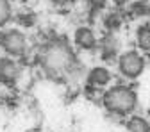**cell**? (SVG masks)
<instances>
[{"label": "cell", "instance_id": "cell-6", "mask_svg": "<svg viewBox=\"0 0 150 132\" xmlns=\"http://www.w3.org/2000/svg\"><path fill=\"white\" fill-rule=\"evenodd\" d=\"M73 43L77 45L79 48L82 50H93V48H97L98 41H97V36L95 32H93L91 27H86V25H81L75 29L73 32Z\"/></svg>", "mask_w": 150, "mask_h": 132}, {"label": "cell", "instance_id": "cell-12", "mask_svg": "<svg viewBox=\"0 0 150 132\" xmlns=\"http://www.w3.org/2000/svg\"><path fill=\"white\" fill-rule=\"evenodd\" d=\"M16 23L22 25L25 29H30L36 25V14L30 13V11H23V13H18L16 14Z\"/></svg>", "mask_w": 150, "mask_h": 132}, {"label": "cell", "instance_id": "cell-8", "mask_svg": "<svg viewBox=\"0 0 150 132\" xmlns=\"http://www.w3.org/2000/svg\"><path fill=\"white\" fill-rule=\"evenodd\" d=\"M120 50V41L115 37V34H107L100 41V52L104 59H115Z\"/></svg>", "mask_w": 150, "mask_h": 132}, {"label": "cell", "instance_id": "cell-14", "mask_svg": "<svg viewBox=\"0 0 150 132\" xmlns=\"http://www.w3.org/2000/svg\"><path fill=\"white\" fill-rule=\"evenodd\" d=\"M132 11H134L136 14H150L148 4H145V2H136V4H132Z\"/></svg>", "mask_w": 150, "mask_h": 132}, {"label": "cell", "instance_id": "cell-15", "mask_svg": "<svg viewBox=\"0 0 150 132\" xmlns=\"http://www.w3.org/2000/svg\"><path fill=\"white\" fill-rule=\"evenodd\" d=\"M88 2H89V6H91L93 13H98V11H102V9L105 7L107 0H88Z\"/></svg>", "mask_w": 150, "mask_h": 132}, {"label": "cell", "instance_id": "cell-5", "mask_svg": "<svg viewBox=\"0 0 150 132\" xmlns=\"http://www.w3.org/2000/svg\"><path fill=\"white\" fill-rule=\"evenodd\" d=\"M22 75V66L13 57H2L0 59V82L6 86H14L16 80Z\"/></svg>", "mask_w": 150, "mask_h": 132}, {"label": "cell", "instance_id": "cell-7", "mask_svg": "<svg viewBox=\"0 0 150 132\" xmlns=\"http://www.w3.org/2000/svg\"><path fill=\"white\" fill-rule=\"evenodd\" d=\"M111 80H112V75L104 66H95V68L88 73V82L93 88H105Z\"/></svg>", "mask_w": 150, "mask_h": 132}, {"label": "cell", "instance_id": "cell-9", "mask_svg": "<svg viewBox=\"0 0 150 132\" xmlns=\"http://www.w3.org/2000/svg\"><path fill=\"white\" fill-rule=\"evenodd\" d=\"M127 130L129 132H150V121L143 116H138V114H132L127 123H125Z\"/></svg>", "mask_w": 150, "mask_h": 132}, {"label": "cell", "instance_id": "cell-13", "mask_svg": "<svg viewBox=\"0 0 150 132\" xmlns=\"http://www.w3.org/2000/svg\"><path fill=\"white\" fill-rule=\"evenodd\" d=\"M104 25L109 32H115L122 27V16L118 13H109L105 18H104Z\"/></svg>", "mask_w": 150, "mask_h": 132}, {"label": "cell", "instance_id": "cell-10", "mask_svg": "<svg viewBox=\"0 0 150 132\" xmlns=\"http://www.w3.org/2000/svg\"><path fill=\"white\" fill-rule=\"evenodd\" d=\"M136 43L143 52L150 54V25H139L136 30Z\"/></svg>", "mask_w": 150, "mask_h": 132}, {"label": "cell", "instance_id": "cell-17", "mask_svg": "<svg viewBox=\"0 0 150 132\" xmlns=\"http://www.w3.org/2000/svg\"><path fill=\"white\" fill-rule=\"evenodd\" d=\"M112 2H115L116 6H123V4H127L129 0H112Z\"/></svg>", "mask_w": 150, "mask_h": 132}, {"label": "cell", "instance_id": "cell-1", "mask_svg": "<svg viewBox=\"0 0 150 132\" xmlns=\"http://www.w3.org/2000/svg\"><path fill=\"white\" fill-rule=\"evenodd\" d=\"M40 64L43 71L52 79L63 77L73 71L75 66V54L68 41L64 40H52L48 41L41 54H40Z\"/></svg>", "mask_w": 150, "mask_h": 132}, {"label": "cell", "instance_id": "cell-4", "mask_svg": "<svg viewBox=\"0 0 150 132\" xmlns=\"http://www.w3.org/2000/svg\"><path fill=\"white\" fill-rule=\"evenodd\" d=\"M118 70L125 79H138L145 71V57L138 50H127L118 57Z\"/></svg>", "mask_w": 150, "mask_h": 132}, {"label": "cell", "instance_id": "cell-16", "mask_svg": "<svg viewBox=\"0 0 150 132\" xmlns=\"http://www.w3.org/2000/svg\"><path fill=\"white\" fill-rule=\"evenodd\" d=\"M52 2L59 4V6H64V4H70V2H75V0H52Z\"/></svg>", "mask_w": 150, "mask_h": 132}, {"label": "cell", "instance_id": "cell-2", "mask_svg": "<svg viewBox=\"0 0 150 132\" xmlns=\"http://www.w3.org/2000/svg\"><path fill=\"white\" fill-rule=\"evenodd\" d=\"M102 104L105 107L107 112L116 116H129L132 114L138 107V95L132 88L118 84L109 88L104 97H102Z\"/></svg>", "mask_w": 150, "mask_h": 132}, {"label": "cell", "instance_id": "cell-18", "mask_svg": "<svg viewBox=\"0 0 150 132\" xmlns=\"http://www.w3.org/2000/svg\"><path fill=\"white\" fill-rule=\"evenodd\" d=\"M23 2H29V0H23Z\"/></svg>", "mask_w": 150, "mask_h": 132}, {"label": "cell", "instance_id": "cell-11", "mask_svg": "<svg viewBox=\"0 0 150 132\" xmlns=\"http://www.w3.org/2000/svg\"><path fill=\"white\" fill-rule=\"evenodd\" d=\"M13 20V6L11 0H0V29L6 27Z\"/></svg>", "mask_w": 150, "mask_h": 132}, {"label": "cell", "instance_id": "cell-3", "mask_svg": "<svg viewBox=\"0 0 150 132\" xmlns=\"http://www.w3.org/2000/svg\"><path fill=\"white\" fill-rule=\"evenodd\" d=\"M0 47L13 59L23 57L27 54V48H29L25 34L18 29H7V30L0 32Z\"/></svg>", "mask_w": 150, "mask_h": 132}]
</instances>
